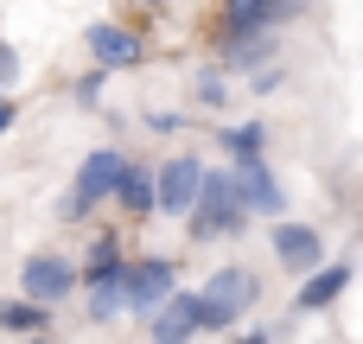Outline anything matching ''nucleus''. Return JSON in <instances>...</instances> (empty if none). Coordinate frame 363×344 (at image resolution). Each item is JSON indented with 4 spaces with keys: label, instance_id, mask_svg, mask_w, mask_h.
<instances>
[{
    "label": "nucleus",
    "instance_id": "1",
    "mask_svg": "<svg viewBox=\"0 0 363 344\" xmlns=\"http://www.w3.org/2000/svg\"><path fill=\"white\" fill-rule=\"evenodd\" d=\"M179 223H185V243H191V249L249 236L255 217H249V204H242V192H236V166H230V160H223V166H204L198 198H191V211H185Z\"/></svg>",
    "mask_w": 363,
    "mask_h": 344
},
{
    "label": "nucleus",
    "instance_id": "2",
    "mask_svg": "<svg viewBox=\"0 0 363 344\" xmlns=\"http://www.w3.org/2000/svg\"><path fill=\"white\" fill-rule=\"evenodd\" d=\"M191 294H198V332H236V326L262 306V274L242 268V262H223V268H211L204 287H191Z\"/></svg>",
    "mask_w": 363,
    "mask_h": 344
},
{
    "label": "nucleus",
    "instance_id": "3",
    "mask_svg": "<svg viewBox=\"0 0 363 344\" xmlns=\"http://www.w3.org/2000/svg\"><path fill=\"white\" fill-rule=\"evenodd\" d=\"M306 13H319V0H217L211 6V45H230L249 32H287Z\"/></svg>",
    "mask_w": 363,
    "mask_h": 344
},
{
    "label": "nucleus",
    "instance_id": "4",
    "mask_svg": "<svg viewBox=\"0 0 363 344\" xmlns=\"http://www.w3.org/2000/svg\"><path fill=\"white\" fill-rule=\"evenodd\" d=\"M83 51H89V64H102L108 77H121V70H140L153 57V38H147L140 19H89L83 26Z\"/></svg>",
    "mask_w": 363,
    "mask_h": 344
},
{
    "label": "nucleus",
    "instance_id": "5",
    "mask_svg": "<svg viewBox=\"0 0 363 344\" xmlns=\"http://www.w3.org/2000/svg\"><path fill=\"white\" fill-rule=\"evenodd\" d=\"M172 287H179V255H172V249L128 255V262H121V319H147Z\"/></svg>",
    "mask_w": 363,
    "mask_h": 344
},
{
    "label": "nucleus",
    "instance_id": "6",
    "mask_svg": "<svg viewBox=\"0 0 363 344\" xmlns=\"http://www.w3.org/2000/svg\"><path fill=\"white\" fill-rule=\"evenodd\" d=\"M19 294L57 313L64 300H77V255H64V249H32V255L19 262Z\"/></svg>",
    "mask_w": 363,
    "mask_h": 344
},
{
    "label": "nucleus",
    "instance_id": "7",
    "mask_svg": "<svg viewBox=\"0 0 363 344\" xmlns=\"http://www.w3.org/2000/svg\"><path fill=\"white\" fill-rule=\"evenodd\" d=\"M121 262H128V223H102V230H89V249L77 255V294L121 287Z\"/></svg>",
    "mask_w": 363,
    "mask_h": 344
},
{
    "label": "nucleus",
    "instance_id": "8",
    "mask_svg": "<svg viewBox=\"0 0 363 344\" xmlns=\"http://www.w3.org/2000/svg\"><path fill=\"white\" fill-rule=\"evenodd\" d=\"M121 166H128V147H115V140H102V147H89L83 160H77V172H70V198L83 204V211H102L108 204V192H115V179H121Z\"/></svg>",
    "mask_w": 363,
    "mask_h": 344
},
{
    "label": "nucleus",
    "instance_id": "9",
    "mask_svg": "<svg viewBox=\"0 0 363 344\" xmlns=\"http://www.w3.org/2000/svg\"><path fill=\"white\" fill-rule=\"evenodd\" d=\"M198 179H204V160L198 153H166L153 166V217H185L191 198H198Z\"/></svg>",
    "mask_w": 363,
    "mask_h": 344
},
{
    "label": "nucleus",
    "instance_id": "10",
    "mask_svg": "<svg viewBox=\"0 0 363 344\" xmlns=\"http://www.w3.org/2000/svg\"><path fill=\"white\" fill-rule=\"evenodd\" d=\"M268 249H274V262H281V274H313L319 262H325V230H313V223H300V217H274L268 223Z\"/></svg>",
    "mask_w": 363,
    "mask_h": 344
},
{
    "label": "nucleus",
    "instance_id": "11",
    "mask_svg": "<svg viewBox=\"0 0 363 344\" xmlns=\"http://www.w3.org/2000/svg\"><path fill=\"white\" fill-rule=\"evenodd\" d=\"M351 281H357V262H351V255H338V262L325 255L313 274H300V287H294V313H300V319H313V313H332V306L351 294Z\"/></svg>",
    "mask_w": 363,
    "mask_h": 344
},
{
    "label": "nucleus",
    "instance_id": "12",
    "mask_svg": "<svg viewBox=\"0 0 363 344\" xmlns=\"http://www.w3.org/2000/svg\"><path fill=\"white\" fill-rule=\"evenodd\" d=\"M236 192H242L249 217H262V223L287 217V185H281V172L268 160H236Z\"/></svg>",
    "mask_w": 363,
    "mask_h": 344
},
{
    "label": "nucleus",
    "instance_id": "13",
    "mask_svg": "<svg viewBox=\"0 0 363 344\" xmlns=\"http://www.w3.org/2000/svg\"><path fill=\"white\" fill-rule=\"evenodd\" d=\"M140 326H147V344H191L198 338V294L191 287H172Z\"/></svg>",
    "mask_w": 363,
    "mask_h": 344
},
{
    "label": "nucleus",
    "instance_id": "14",
    "mask_svg": "<svg viewBox=\"0 0 363 344\" xmlns=\"http://www.w3.org/2000/svg\"><path fill=\"white\" fill-rule=\"evenodd\" d=\"M102 211H115V223H147L153 217V166L128 153V166H121V179H115Z\"/></svg>",
    "mask_w": 363,
    "mask_h": 344
},
{
    "label": "nucleus",
    "instance_id": "15",
    "mask_svg": "<svg viewBox=\"0 0 363 344\" xmlns=\"http://www.w3.org/2000/svg\"><path fill=\"white\" fill-rule=\"evenodd\" d=\"M281 45H287V32H249V38L211 45V64H217V70L249 77V70H262V64H281Z\"/></svg>",
    "mask_w": 363,
    "mask_h": 344
},
{
    "label": "nucleus",
    "instance_id": "16",
    "mask_svg": "<svg viewBox=\"0 0 363 344\" xmlns=\"http://www.w3.org/2000/svg\"><path fill=\"white\" fill-rule=\"evenodd\" d=\"M211 140H217V153L236 166V160H268L274 128H268V121H236V128H211Z\"/></svg>",
    "mask_w": 363,
    "mask_h": 344
},
{
    "label": "nucleus",
    "instance_id": "17",
    "mask_svg": "<svg viewBox=\"0 0 363 344\" xmlns=\"http://www.w3.org/2000/svg\"><path fill=\"white\" fill-rule=\"evenodd\" d=\"M51 326H57L51 306H38V300H26V294H6V300H0V332H6V338H32V332H51Z\"/></svg>",
    "mask_w": 363,
    "mask_h": 344
},
{
    "label": "nucleus",
    "instance_id": "18",
    "mask_svg": "<svg viewBox=\"0 0 363 344\" xmlns=\"http://www.w3.org/2000/svg\"><path fill=\"white\" fill-rule=\"evenodd\" d=\"M191 102H198V109H211V115H223V109H230V83H223V70H217V64H204V70L191 77Z\"/></svg>",
    "mask_w": 363,
    "mask_h": 344
},
{
    "label": "nucleus",
    "instance_id": "19",
    "mask_svg": "<svg viewBox=\"0 0 363 344\" xmlns=\"http://www.w3.org/2000/svg\"><path fill=\"white\" fill-rule=\"evenodd\" d=\"M70 102H77V109H102V102H108V70H102V64L77 70V83H70Z\"/></svg>",
    "mask_w": 363,
    "mask_h": 344
},
{
    "label": "nucleus",
    "instance_id": "20",
    "mask_svg": "<svg viewBox=\"0 0 363 344\" xmlns=\"http://www.w3.org/2000/svg\"><path fill=\"white\" fill-rule=\"evenodd\" d=\"M83 313H89V326H115V319H121V287H96V294H83Z\"/></svg>",
    "mask_w": 363,
    "mask_h": 344
},
{
    "label": "nucleus",
    "instance_id": "21",
    "mask_svg": "<svg viewBox=\"0 0 363 344\" xmlns=\"http://www.w3.org/2000/svg\"><path fill=\"white\" fill-rule=\"evenodd\" d=\"M140 128H147V134H185V115H179V109H160V102H153V109L140 115Z\"/></svg>",
    "mask_w": 363,
    "mask_h": 344
},
{
    "label": "nucleus",
    "instance_id": "22",
    "mask_svg": "<svg viewBox=\"0 0 363 344\" xmlns=\"http://www.w3.org/2000/svg\"><path fill=\"white\" fill-rule=\"evenodd\" d=\"M281 83H287V70H281V64H262V70H249V89H255V96H274Z\"/></svg>",
    "mask_w": 363,
    "mask_h": 344
},
{
    "label": "nucleus",
    "instance_id": "23",
    "mask_svg": "<svg viewBox=\"0 0 363 344\" xmlns=\"http://www.w3.org/2000/svg\"><path fill=\"white\" fill-rule=\"evenodd\" d=\"M13 83H19V51L0 38V96H13Z\"/></svg>",
    "mask_w": 363,
    "mask_h": 344
},
{
    "label": "nucleus",
    "instance_id": "24",
    "mask_svg": "<svg viewBox=\"0 0 363 344\" xmlns=\"http://www.w3.org/2000/svg\"><path fill=\"white\" fill-rule=\"evenodd\" d=\"M230 344H281V332H268V326H255V332H230Z\"/></svg>",
    "mask_w": 363,
    "mask_h": 344
},
{
    "label": "nucleus",
    "instance_id": "25",
    "mask_svg": "<svg viewBox=\"0 0 363 344\" xmlns=\"http://www.w3.org/2000/svg\"><path fill=\"white\" fill-rule=\"evenodd\" d=\"M13 128H19V102H13V96H0V140H6Z\"/></svg>",
    "mask_w": 363,
    "mask_h": 344
},
{
    "label": "nucleus",
    "instance_id": "26",
    "mask_svg": "<svg viewBox=\"0 0 363 344\" xmlns=\"http://www.w3.org/2000/svg\"><path fill=\"white\" fill-rule=\"evenodd\" d=\"M160 6H166V0H128V13H134V19H153Z\"/></svg>",
    "mask_w": 363,
    "mask_h": 344
},
{
    "label": "nucleus",
    "instance_id": "27",
    "mask_svg": "<svg viewBox=\"0 0 363 344\" xmlns=\"http://www.w3.org/2000/svg\"><path fill=\"white\" fill-rule=\"evenodd\" d=\"M19 344H57V332H32V338H19Z\"/></svg>",
    "mask_w": 363,
    "mask_h": 344
}]
</instances>
